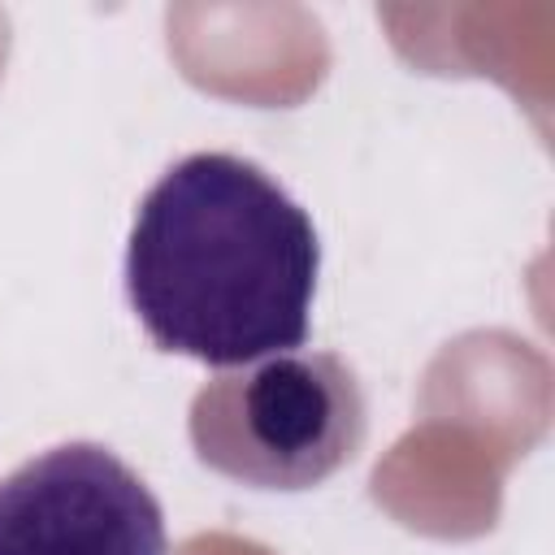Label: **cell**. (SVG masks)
Returning a JSON list of instances; mask_svg holds the SVG:
<instances>
[{"instance_id":"6da1fadb","label":"cell","mask_w":555,"mask_h":555,"mask_svg":"<svg viewBox=\"0 0 555 555\" xmlns=\"http://www.w3.org/2000/svg\"><path fill=\"white\" fill-rule=\"evenodd\" d=\"M321 243L312 217L234 152H191L139 199L126 299L160 351L217 369L308 338Z\"/></svg>"},{"instance_id":"3957f363","label":"cell","mask_w":555,"mask_h":555,"mask_svg":"<svg viewBox=\"0 0 555 555\" xmlns=\"http://www.w3.org/2000/svg\"><path fill=\"white\" fill-rule=\"evenodd\" d=\"M147 481L100 442H61L0 481V555H165Z\"/></svg>"},{"instance_id":"7a4b0ae2","label":"cell","mask_w":555,"mask_h":555,"mask_svg":"<svg viewBox=\"0 0 555 555\" xmlns=\"http://www.w3.org/2000/svg\"><path fill=\"white\" fill-rule=\"evenodd\" d=\"M364 429L360 377L330 351H282L217 373L186 416L199 464L251 490L321 486L356 460Z\"/></svg>"}]
</instances>
